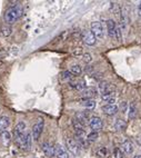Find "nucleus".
I'll use <instances>...</instances> for the list:
<instances>
[{
  "instance_id": "f03ea898",
  "label": "nucleus",
  "mask_w": 141,
  "mask_h": 158,
  "mask_svg": "<svg viewBox=\"0 0 141 158\" xmlns=\"http://www.w3.org/2000/svg\"><path fill=\"white\" fill-rule=\"evenodd\" d=\"M22 15V8L19 6H14L11 8H9L5 14V21L7 23H16Z\"/></svg>"
},
{
  "instance_id": "bb28decb",
  "label": "nucleus",
  "mask_w": 141,
  "mask_h": 158,
  "mask_svg": "<svg viewBox=\"0 0 141 158\" xmlns=\"http://www.w3.org/2000/svg\"><path fill=\"white\" fill-rule=\"evenodd\" d=\"M113 157L115 158H124V152H122L121 148H115L113 149Z\"/></svg>"
},
{
  "instance_id": "cd10ccee",
  "label": "nucleus",
  "mask_w": 141,
  "mask_h": 158,
  "mask_svg": "<svg viewBox=\"0 0 141 158\" xmlns=\"http://www.w3.org/2000/svg\"><path fill=\"white\" fill-rule=\"evenodd\" d=\"M82 60L85 62H90L91 60H92V56H91L90 54H88V52H86V54H83L82 55Z\"/></svg>"
},
{
  "instance_id": "20e7f679",
  "label": "nucleus",
  "mask_w": 141,
  "mask_h": 158,
  "mask_svg": "<svg viewBox=\"0 0 141 158\" xmlns=\"http://www.w3.org/2000/svg\"><path fill=\"white\" fill-rule=\"evenodd\" d=\"M66 146H67L68 150L74 154V155L78 156L80 154V150H81V147L78 144V141L74 138H67L66 139Z\"/></svg>"
},
{
  "instance_id": "423d86ee",
  "label": "nucleus",
  "mask_w": 141,
  "mask_h": 158,
  "mask_svg": "<svg viewBox=\"0 0 141 158\" xmlns=\"http://www.w3.org/2000/svg\"><path fill=\"white\" fill-rule=\"evenodd\" d=\"M91 31L96 36V38L102 39L103 38V27L100 21H93L91 23Z\"/></svg>"
},
{
  "instance_id": "1a4fd4ad",
  "label": "nucleus",
  "mask_w": 141,
  "mask_h": 158,
  "mask_svg": "<svg viewBox=\"0 0 141 158\" xmlns=\"http://www.w3.org/2000/svg\"><path fill=\"white\" fill-rule=\"evenodd\" d=\"M107 30H108V35L110 38H116V30H117V25L116 23L113 21L112 19L107 20Z\"/></svg>"
},
{
  "instance_id": "b1692460",
  "label": "nucleus",
  "mask_w": 141,
  "mask_h": 158,
  "mask_svg": "<svg viewBox=\"0 0 141 158\" xmlns=\"http://www.w3.org/2000/svg\"><path fill=\"white\" fill-rule=\"evenodd\" d=\"M107 148L106 147H99L98 149L96 150V155L98 156L99 158H106L107 157Z\"/></svg>"
},
{
  "instance_id": "7ed1b4c3",
  "label": "nucleus",
  "mask_w": 141,
  "mask_h": 158,
  "mask_svg": "<svg viewBox=\"0 0 141 158\" xmlns=\"http://www.w3.org/2000/svg\"><path fill=\"white\" fill-rule=\"evenodd\" d=\"M43 127H45V120L42 118H39V120L32 126V130H31V135H32L34 140H38L40 138V136L42 134Z\"/></svg>"
},
{
  "instance_id": "412c9836",
  "label": "nucleus",
  "mask_w": 141,
  "mask_h": 158,
  "mask_svg": "<svg viewBox=\"0 0 141 158\" xmlns=\"http://www.w3.org/2000/svg\"><path fill=\"white\" fill-rule=\"evenodd\" d=\"M26 128H27V126H26V124L23 122L18 123L17 126L14 127V134H25V133H27V131H26Z\"/></svg>"
},
{
  "instance_id": "5701e85b",
  "label": "nucleus",
  "mask_w": 141,
  "mask_h": 158,
  "mask_svg": "<svg viewBox=\"0 0 141 158\" xmlns=\"http://www.w3.org/2000/svg\"><path fill=\"white\" fill-rule=\"evenodd\" d=\"M12 34V29L10 26H3L1 30H0V35L2 37H9Z\"/></svg>"
},
{
  "instance_id": "f8f14e48",
  "label": "nucleus",
  "mask_w": 141,
  "mask_h": 158,
  "mask_svg": "<svg viewBox=\"0 0 141 158\" xmlns=\"http://www.w3.org/2000/svg\"><path fill=\"white\" fill-rule=\"evenodd\" d=\"M90 116L88 115L87 113H83V111H81V113H77L76 114V117H75V119L76 120H78V122L80 123V124H82L83 126H85L86 124H89V120H90Z\"/></svg>"
},
{
  "instance_id": "9d476101",
  "label": "nucleus",
  "mask_w": 141,
  "mask_h": 158,
  "mask_svg": "<svg viewBox=\"0 0 141 158\" xmlns=\"http://www.w3.org/2000/svg\"><path fill=\"white\" fill-rule=\"evenodd\" d=\"M42 152L46 156H48L50 158L56 156V154H54V146H52L50 143H45L42 145Z\"/></svg>"
},
{
  "instance_id": "0eeeda50",
  "label": "nucleus",
  "mask_w": 141,
  "mask_h": 158,
  "mask_svg": "<svg viewBox=\"0 0 141 158\" xmlns=\"http://www.w3.org/2000/svg\"><path fill=\"white\" fill-rule=\"evenodd\" d=\"M89 126H90L92 131H97L98 133L99 130H101L102 127H103V123H102L101 118L95 116V117H91L90 120H89Z\"/></svg>"
},
{
  "instance_id": "2eb2a0df",
  "label": "nucleus",
  "mask_w": 141,
  "mask_h": 158,
  "mask_svg": "<svg viewBox=\"0 0 141 158\" xmlns=\"http://www.w3.org/2000/svg\"><path fill=\"white\" fill-rule=\"evenodd\" d=\"M10 125V119L8 116H1L0 117V133L6 131V129Z\"/></svg>"
},
{
  "instance_id": "9b49d317",
  "label": "nucleus",
  "mask_w": 141,
  "mask_h": 158,
  "mask_svg": "<svg viewBox=\"0 0 141 158\" xmlns=\"http://www.w3.org/2000/svg\"><path fill=\"white\" fill-rule=\"evenodd\" d=\"M54 154H56L57 158H69V154L65 149V147H62L61 145H56L54 146Z\"/></svg>"
},
{
  "instance_id": "6e6552de",
  "label": "nucleus",
  "mask_w": 141,
  "mask_h": 158,
  "mask_svg": "<svg viewBox=\"0 0 141 158\" xmlns=\"http://www.w3.org/2000/svg\"><path fill=\"white\" fill-rule=\"evenodd\" d=\"M118 106H117L116 104L115 105H104L103 107H102V111H103V114H106V115L108 116H113L116 115L117 113H118Z\"/></svg>"
},
{
  "instance_id": "393cba45",
  "label": "nucleus",
  "mask_w": 141,
  "mask_h": 158,
  "mask_svg": "<svg viewBox=\"0 0 141 158\" xmlns=\"http://www.w3.org/2000/svg\"><path fill=\"white\" fill-rule=\"evenodd\" d=\"M61 77H62V79L63 80H66V81H72L74 80V75L70 73L69 70H66V71H63L62 73V75H61Z\"/></svg>"
},
{
  "instance_id": "f3484780",
  "label": "nucleus",
  "mask_w": 141,
  "mask_h": 158,
  "mask_svg": "<svg viewBox=\"0 0 141 158\" xmlns=\"http://www.w3.org/2000/svg\"><path fill=\"white\" fill-rule=\"evenodd\" d=\"M113 127H115V129H116L117 131H124L126 128H127V123L124 122L123 119L118 118L116 122H115Z\"/></svg>"
},
{
  "instance_id": "39448f33",
  "label": "nucleus",
  "mask_w": 141,
  "mask_h": 158,
  "mask_svg": "<svg viewBox=\"0 0 141 158\" xmlns=\"http://www.w3.org/2000/svg\"><path fill=\"white\" fill-rule=\"evenodd\" d=\"M81 37H82V40H83V43H85L86 45H88V46H93L95 44L97 43L96 36L92 34V31H91V30L82 31Z\"/></svg>"
},
{
  "instance_id": "6ab92c4d",
  "label": "nucleus",
  "mask_w": 141,
  "mask_h": 158,
  "mask_svg": "<svg viewBox=\"0 0 141 158\" xmlns=\"http://www.w3.org/2000/svg\"><path fill=\"white\" fill-rule=\"evenodd\" d=\"M81 105L86 109L88 110H92L96 107V102L93 99H82L81 100Z\"/></svg>"
},
{
  "instance_id": "ddd939ff",
  "label": "nucleus",
  "mask_w": 141,
  "mask_h": 158,
  "mask_svg": "<svg viewBox=\"0 0 141 158\" xmlns=\"http://www.w3.org/2000/svg\"><path fill=\"white\" fill-rule=\"evenodd\" d=\"M69 85L72 88H75L76 90H79V91H83L85 89H87L85 80H72V81L69 82Z\"/></svg>"
},
{
  "instance_id": "c85d7f7f",
  "label": "nucleus",
  "mask_w": 141,
  "mask_h": 158,
  "mask_svg": "<svg viewBox=\"0 0 141 158\" xmlns=\"http://www.w3.org/2000/svg\"><path fill=\"white\" fill-rule=\"evenodd\" d=\"M138 12H139V15L141 16V2L139 3V6H138Z\"/></svg>"
},
{
  "instance_id": "4468645a",
  "label": "nucleus",
  "mask_w": 141,
  "mask_h": 158,
  "mask_svg": "<svg viewBox=\"0 0 141 158\" xmlns=\"http://www.w3.org/2000/svg\"><path fill=\"white\" fill-rule=\"evenodd\" d=\"M121 149L124 154H127V155H131L133 152V149H135V147H133V144L131 141L129 140H124L123 143L121 144Z\"/></svg>"
},
{
  "instance_id": "7c9ffc66",
  "label": "nucleus",
  "mask_w": 141,
  "mask_h": 158,
  "mask_svg": "<svg viewBox=\"0 0 141 158\" xmlns=\"http://www.w3.org/2000/svg\"><path fill=\"white\" fill-rule=\"evenodd\" d=\"M30 158H36V157H30Z\"/></svg>"
},
{
  "instance_id": "f257e3e1",
  "label": "nucleus",
  "mask_w": 141,
  "mask_h": 158,
  "mask_svg": "<svg viewBox=\"0 0 141 158\" xmlns=\"http://www.w3.org/2000/svg\"><path fill=\"white\" fill-rule=\"evenodd\" d=\"M14 140L19 148L21 149H30L31 141H32V135L30 133L25 134H14Z\"/></svg>"
},
{
  "instance_id": "aec40b11",
  "label": "nucleus",
  "mask_w": 141,
  "mask_h": 158,
  "mask_svg": "<svg viewBox=\"0 0 141 158\" xmlns=\"http://www.w3.org/2000/svg\"><path fill=\"white\" fill-rule=\"evenodd\" d=\"M0 139H1V143L5 146H9L11 143V135L8 131H3V133H1V138Z\"/></svg>"
},
{
  "instance_id": "4be33fe9",
  "label": "nucleus",
  "mask_w": 141,
  "mask_h": 158,
  "mask_svg": "<svg viewBox=\"0 0 141 158\" xmlns=\"http://www.w3.org/2000/svg\"><path fill=\"white\" fill-rule=\"evenodd\" d=\"M69 71H70L74 76H79L82 73V68H81V66H79V65H71Z\"/></svg>"
},
{
  "instance_id": "c756f323",
  "label": "nucleus",
  "mask_w": 141,
  "mask_h": 158,
  "mask_svg": "<svg viewBox=\"0 0 141 158\" xmlns=\"http://www.w3.org/2000/svg\"><path fill=\"white\" fill-rule=\"evenodd\" d=\"M133 158H141V155H135L133 156Z\"/></svg>"
},
{
  "instance_id": "a211bd4d",
  "label": "nucleus",
  "mask_w": 141,
  "mask_h": 158,
  "mask_svg": "<svg viewBox=\"0 0 141 158\" xmlns=\"http://www.w3.org/2000/svg\"><path fill=\"white\" fill-rule=\"evenodd\" d=\"M137 105L135 102H130L129 107H128V117L129 119H135L137 116Z\"/></svg>"
},
{
  "instance_id": "dca6fc26",
  "label": "nucleus",
  "mask_w": 141,
  "mask_h": 158,
  "mask_svg": "<svg viewBox=\"0 0 141 158\" xmlns=\"http://www.w3.org/2000/svg\"><path fill=\"white\" fill-rule=\"evenodd\" d=\"M97 95V90L95 88H87L83 91H81V96L83 99H92Z\"/></svg>"
},
{
  "instance_id": "a878e982",
  "label": "nucleus",
  "mask_w": 141,
  "mask_h": 158,
  "mask_svg": "<svg viewBox=\"0 0 141 158\" xmlns=\"http://www.w3.org/2000/svg\"><path fill=\"white\" fill-rule=\"evenodd\" d=\"M98 137H99V135L97 131H91L90 134H88L86 138H87V140L89 141V143H93V141H96L97 139H98Z\"/></svg>"
}]
</instances>
